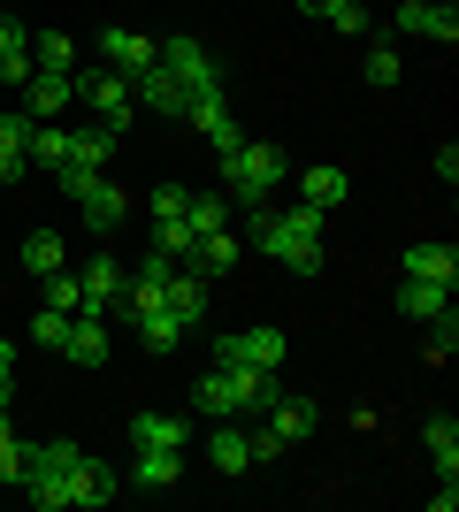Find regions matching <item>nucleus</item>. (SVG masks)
<instances>
[{
  "mask_svg": "<svg viewBox=\"0 0 459 512\" xmlns=\"http://www.w3.org/2000/svg\"><path fill=\"white\" fill-rule=\"evenodd\" d=\"M245 230H253V245H261L276 268H291V276H322V214L314 207H245Z\"/></svg>",
  "mask_w": 459,
  "mask_h": 512,
  "instance_id": "obj_1",
  "label": "nucleus"
},
{
  "mask_svg": "<svg viewBox=\"0 0 459 512\" xmlns=\"http://www.w3.org/2000/svg\"><path fill=\"white\" fill-rule=\"evenodd\" d=\"M284 176L291 169H284V153L268 146V138H245L238 153H222V199H230V207H261Z\"/></svg>",
  "mask_w": 459,
  "mask_h": 512,
  "instance_id": "obj_2",
  "label": "nucleus"
},
{
  "mask_svg": "<svg viewBox=\"0 0 459 512\" xmlns=\"http://www.w3.org/2000/svg\"><path fill=\"white\" fill-rule=\"evenodd\" d=\"M54 184H62V192L77 199V214H85V230H100V237H108L115 222L131 214V199H123V184H115L108 169H62Z\"/></svg>",
  "mask_w": 459,
  "mask_h": 512,
  "instance_id": "obj_3",
  "label": "nucleus"
},
{
  "mask_svg": "<svg viewBox=\"0 0 459 512\" xmlns=\"http://www.w3.org/2000/svg\"><path fill=\"white\" fill-rule=\"evenodd\" d=\"M77 100L100 115V130H123L138 123V92H131V77H115V69H77Z\"/></svg>",
  "mask_w": 459,
  "mask_h": 512,
  "instance_id": "obj_4",
  "label": "nucleus"
},
{
  "mask_svg": "<svg viewBox=\"0 0 459 512\" xmlns=\"http://www.w3.org/2000/svg\"><path fill=\"white\" fill-rule=\"evenodd\" d=\"M161 69H169V77L192 92V100L222 92V62H215V54H207L199 39H161Z\"/></svg>",
  "mask_w": 459,
  "mask_h": 512,
  "instance_id": "obj_5",
  "label": "nucleus"
},
{
  "mask_svg": "<svg viewBox=\"0 0 459 512\" xmlns=\"http://www.w3.org/2000/svg\"><path fill=\"white\" fill-rule=\"evenodd\" d=\"M391 23H398V39L459 46V8H452V0H391Z\"/></svg>",
  "mask_w": 459,
  "mask_h": 512,
  "instance_id": "obj_6",
  "label": "nucleus"
},
{
  "mask_svg": "<svg viewBox=\"0 0 459 512\" xmlns=\"http://www.w3.org/2000/svg\"><path fill=\"white\" fill-rule=\"evenodd\" d=\"M284 329H230V337H215V367H284Z\"/></svg>",
  "mask_w": 459,
  "mask_h": 512,
  "instance_id": "obj_7",
  "label": "nucleus"
},
{
  "mask_svg": "<svg viewBox=\"0 0 459 512\" xmlns=\"http://www.w3.org/2000/svg\"><path fill=\"white\" fill-rule=\"evenodd\" d=\"M100 62H108L115 77H146V69L161 62V39H146L131 23H108V31H100Z\"/></svg>",
  "mask_w": 459,
  "mask_h": 512,
  "instance_id": "obj_8",
  "label": "nucleus"
},
{
  "mask_svg": "<svg viewBox=\"0 0 459 512\" xmlns=\"http://www.w3.org/2000/svg\"><path fill=\"white\" fill-rule=\"evenodd\" d=\"M16 107L31 115V123H54V115H69L77 107V77H54V69H31L16 85Z\"/></svg>",
  "mask_w": 459,
  "mask_h": 512,
  "instance_id": "obj_9",
  "label": "nucleus"
},
{
  "mask_svg": "<svg viewBox=\"0 0 459 512\" xmlns=\"http://www.w3.org/2000/svg\"><path fill=\"white\" fill-rule=\"evenodd\" d=\"M184 123H199V138L215 146V161H222V153H238V146H245V130H238V115H230V100H222V92L192 100V107H184Z\"/></svg>",
  "mask_w": 459,
  "mask_h": 512,
  "instance_id": "obj_10",
  "label": "nucleus"
},
{
  "mask_svg": "<svg viewBox=\"0 0 459 512\" xmlns=\"http://www.w3.org/2000/svg\"><path fill=\"white\" fill-rule=\"evenodd\" d=\"M192 406L207 413V421H245V383L230 375V367H207L192 383Z\"/></svg>",
  "mask_w": 459,
  "mask_h": 512,
  "instance_id": "obj_11",
  "label": "nucleus"
},
{
  "mask_svg": "<svg viewBox=\"0 0 459 512\" xmlns=\"http://www.w3.org/2000/svg\"><path fill=\"white\" fill-rule=\"evenodd\" d=\"M115 291H123V260H115V253H85V268H77V299H85V314L108 321Z\"/></svg>",
  "mask_w": 459,
  "mask_h": 512,
  "instance_id": "obj_12",
  "label": "nucleus"
},
{
  "mask_svg": "<svg viewBox=\"0 0 459 512\" xmlns=\"http://www.w3.org/2000/svg\"><path fill=\"white\" fill-rule=\"evenodd\" d=\"M238 253H245L238 230H207V237H192V253L176 260V268H199V276L215 283V276H230V268H238Z\"/></svg>",
  "mask_w": 459,
  "mask_h": 512,
  "instance_id": "obj_13",
  "label": "nucleus"
},
{
  "mask_svg": "<svg viewBox=\"0 0 459 512\" xmlns=\"http://www.w3.org/2000/svg\"><path fill=\"white\" fill-rule=\"evenodd\" d=\"M268 421V436H276V444H306V436H314V428H322V406H314V398H276V406L261 413Z\"/></svg>",
  "mask_w": 459,
  "mask_h": 512,
  "instance_id": "obj_14",
  "label": "nucleus"
},
{
  "mask_svg": "<svg viewBox=\"0 0 459 512\" xmlns=\"http://www.w3.org/2000/svg\"><path fill=\"white\" fill-rule=\"evenodd\" d=\"M62 360L69 367H108V321H100V314H69Z\"/></svg>",
  "mask_w": 459,
  "mask_h": 512,
  "instance_id": "obj_15",
  "label": "nucleus"
},
{
  "mask_svg": "<svg viewBox=\"0 0 459 512\" xmlns=\"http://www.w3.org/2000/svg\"><path fill=\"white\" fill-rule=\"evenodd\" d=\"M176 474H184V451L131 444V490H176Z\"/></svg>",
  "mask_w": 459,
  "mask_h": 512,
  "instance_id": "obj_16",
  "label": "nucleus"
},
{
  "mask_svg": "<svg viewBox=\"0 0 459 512\" xmlns=\"http://www.w3.org/2000/svg\"><path fill=\"white\" fill-rule=\"evenodd\" d=\"M345 192H352V176L337 169V161H314V169L299 176V207H314V214H329V207H345Z\"/></svg>",
  "mask_w": 459,
  "mask_h": 512,
  "instance_id": "obj_17",
  "label": "nucleus"
},
{
  "mask_svg": "<svg viewBox=\"0 0 459 512\" xmlns=\"http://www.w3.org/2000/svg\"><path fill=\"white\" fill-rule=\"evenodd\" d=\"M108 153H115V130L77 123V130H69V146H62V169H108ZM62 169H54V176H62Z\"/></svg>",
  "mask_w": 459,
  "mask_h": 512,
  "instance_id": "obj_18",
  "label": "nucleus"
},
{
  "mask_svg": "<svg viewBox=\"0 0 459 512\" xmlns=\"http://www.w3.org/2000/svg\"><path fill=\"white\" fill-rule=\"evenodd\" d=\"M131 92H138V107H153V115H184V107H192V92L176 85L161 62H153L146 77H131Z\"/></svg>",
  "mask_w": 459,
  "mask_h": 512,
  "instance_id": "obj_19",
  "label": "nucleus"
},
{
  "mask_svg": "<svg viewBox=\"0 0 459 512\" xmlns=\"http://www.w3.org/2000/svg\"><path fill=\"white\" fill-rule=\"evenodd\" d=\"M161 306H169L184 329H199V314H207V276H199V268H176L169 291H161Z\"/></svg>",
  "mask_w": 459,
  "mask_h": 512,
  "instance_id": "obj_20",
  "label": "nucleus"
},
{
  "mask_svg": "<svg viewBox=\"0 0 459 512\" xmlns=\"http://www.w3.org/2000/svg\"><path fill=\"white\" fill-rule=\"evenodd\" d=\"M131 444H161V451H192V421H176V413H131Z\"/></svg>",
  "mask_w": 459,
  "mask_h": 512,
  "instance_id": "obj_21",
  "label": "nucleus"
},
{
  "mask_svg": "<svg viewBox=\"0 0 459 512\" xmlns=\"http://www.w3.org/2000/svg\"><path fill=\"white\" fill-rule=\"evenodd\" d=\"M406 276L452 291V283H459V253H452V245H406Z\"/></svg>",
  "mask_w": 459,
  "mask_h": 512,
  "instance_id": "obj_22",
  "label": "nucleus"
},
{
  "mask_svg": "<svg viewBox=\"0 0 459 512\" xmlns=\"http://www.w3.org/2000/svg\"><path fill=\"white\" fill-rule=\"evenodd\" d=\"M421 451H429L437 474H459V421L452 413H429V421H421Z\"/></svg>",
  "mask_w": 459,
  "mask_h": 512,
  "instance_id": "obj_23",
  "label": "nucleus"
},
{
  "mask_svg": "<svg viewBox=\"0 0 459 512\" xmlns=\"http://www.w3.org/2000/svg\"><path fill=\"white\" fill-rule=\"evenodd\" d=\"M207 459H215V474H253V436L245 428H207Z\"/></svg>",
  "mask_w": 459,
  "mask_h": 512,
  "instance_id": "obj_24",
  "label": "nucleus"
},
{
  "mask_svg": "<svg viewBox=\"0 0 459 512\" xmlns=\"http://www.w3.org/2000/svg\"><path fill=\"white\" fill-rule=\"evenodd\" d=\"M291 8H306L314 23L345 31V39H368V8H360V0H291Z\"/></svg>",
  "mask_w": 459,
  "mask_h": 512,
  "instance_id": "obj_25",
  "label": "nucleus"
},
{
  "mask_svg": "<svg viewBox=\"0 0 459 512\" xmlns=\"http://www.w3.org/2000/svg\"><path fill=\"white\" fill-rule=\"evenodd\" d=\"M23 77H31V31H23V23H8V16H0V85L16 92Z\"/></svg>",
  "mask_w": 459,
  "mask_h": 512,
  "instance_id": "obj_26",
  "label": "nucleus"
},
{
  "mask_svg": "<svg viewBox=\"0 0 459 512\" xmlns=\"http://www.w3.org/2000/svg\"><path fill=\"white\" fill-rule=\"evenodd\" d=\"M31 69L77 77V39H69V31H31Z\"/></svg>",
  "mask_w": 459,
  "mask_h": 512,
  "instance_id": "obj_27",
  "label": "nucleus"
},
{
  "mask_svg": "<svg viewBox=\"0 0 459 512\" xmlns=\"http://www.w3.org/2000/svg\"><path fill=\"white\" fill-rule=\"evenodd\" d=\"M444 306H452V291H444V283H414V276L398 283V314H406V321H437Z\"/></svg>",
  "mask_w": 459,
  "mask_h": 512,
  "instance_id": "obj_28",
  "label": "nucleus"
},
{
  "mask_svg": "<svg viewBox=\"0 0 459 512\" xmlns=\"http://www.w3.org/2000/svg\"><path fill=\"white\" fill-rule=\"evenodd\" d=\"M131 329H138V344H146V352H176V344L192 337V329H184V321H176L169 306H153V314H138Z\"/></svg>",
  "mask_w": 459,
  "mask_h": 512,
  "instance_id": "obj_29",
  "label": "nucleus"
},
{
  "mask_svg": "<svg viewBox=\"0 0 459 512\" xmlns=\"http://www.w3.org/2000/svg\"><path fill=\"white\" fill-rule=\"evenodd\" d=\"M398 69H406L398 39H368V54H360V77H368L375 92H391V85H398Z\"/></svg>",
  "mask_w": 459,
  "mask_h": 512,
  "instance_id": "obj_30",
  "label": "nucleus"
},
{
  "mask_svg": "<svg viewBox=\"0 0 459 512\" xmlns=\"http://www.w3.org/2000/svg\"><path fill=\"white\" fill-rule=\"evenodd\" d=\"M54 268H69V245L54 230H31L23 237V276H54Z\"/></svg>",
  "mask_w": 459,
  "mask_h": 512,
  "instance_id": "obj_31",
  "label": "nucleus"
},
{
  "mask_svg": "<svg viewBox=\"0 0 459 512\" xmlns=\"http://www.w3.org/2000/svg\"><path fill=\"white\" fill-rule=\"evenodd\" d=\"M62 146H69V130L62 123H31V138H23V161H31V169H62Z\"/></svg>",
  "mask_w": 459,
  "mask_h": 512,
  "instance_id": "obj_32",
  "label": "nucleus"
},
{
  "mask_svg": "<svg viewBox=\"0 0 459 512\" xmlns=\"http://www.w3.org/2000/svg\"><path fill=\"white\" fill-rule=\"evenodd\" d=\"M184 222H192V237L230 230V199H222V192H192V199H184Z\"/></svg>",
  "mask_w": 459,
  "mask_h": 512,
  "instance_id": "obj_33",
  "label": "nucleus"
},
{
  "mask_svg": "<svg viewBox=\"0 0 459 512\" xmlns=\"http://www.w3.org/2000/svg\"><path fill=\"white\" fill-rule=\"evenodd\" d=\"M153 253L184 260V253H192V222H184V214H153Z\"/></svg>",
  "mask_w": 459,
  "mask_h": 512,
  "instance_id": "obj_34",
  "label": "nucleus"
},
{
  "mask_svg": "<svg viewBox=\"0 0 459 512\" xmlns=\"http://www.w3.org/2000/svg\"><path fill=\"white\" fill-rule=\"evenodd\" d=\"M39 299L62 306V314H85V299H77V268H54V276H39Z\"/></svg>",
  "mask_w": 459,
  "mask_h": 512,
  "instance_id": "obj_35",
  "label": "nucleus"
},
{
  "mask_svg": "<svg viewBox=\"0 0 459 512\" xmlns=\"http://www.w3.org/2000/svg\"><path fill=\"white\" fill-rule=\"evenodd\" d=\"M421 329H429V337H421V344H429V360H452V352H459V314H452V306H444V314L437 321H421Z\"/></svg>",
  "mask_w": 459,
  "mask_h": 512,
  "instance_id": "obj_36",
  "label": "nucleus"
},
{
  "mask_svg": "<svg viewBox=\"0 0 459 512\" xmlns=\"http://www.w3.org/2000/svg\"><path fill=\"white\" fill-rule=\"evenodd\" d=\"M62 337H69V314L62 306H39V314H31V344H39V352H62Z\"/></svg>",
  "mask_w": 459,
  "mask_h": 512,
  "instance_id": "obj_37",
  "label": "nucleus"
},
{
  "mask_svg": "<svg viewBox=\"0 0 459 512\" xmlns=\"http://www.w3.org/2000/svg\"><path fill=\"white\" fill-rule=\"evenodd\" d=\"M23 138H31V115H23V107H0V153H23Z\"/></svg>",
  "mask_w": 459,
  "mask_h": 512,
  "instance_id": "obj_38",
  "label": "nucleus"
},
{
  "mask_svg": "<svg viewBox=\"0 0 459 512\" xmlns=\"http://www.w3.org/2000/svg\"><path fill=\"white\" fill-rule=\"evenodd\" d=\"M245 436H253V467H276V459H284V444L268 436V421H261V428H245Z\"/></svg>",
  "mask_w": 459,
  "mask_h": 512,
  "instance_id": "obj_39",
  "label": "nucleus"
},
{
  "mask_svg": "<svg viewBox=\"0 0 459 512\" xmlns=\"http://www.w3.org/2000/svg\"><path fill=\"white\" fill-rule=\"evenodd\" d=\"M429 512H459V474H437V490H429Z\"/></svg>",
  "mask_w": 459,
  "mask_h": 512,
  "instance_id": "obj_40",
  "label": "nucleus"
},
{
  "mask_svg": "<svg viewBox=\"0 0 459 512\" xmlns=\"http://www.w3.org/2000/svg\"><path fill=\"white\" fill-rule=\"evenodd\" d=\"M184 199H192V184H161V192H153V214H184Z\"/></svg>",
  "mask_w": 459,
  "mask_h": 512,
  "instance_id": "obj_41",
  "label": "nucleus"
},
{
  "mask_svg": "<svg viewBox=\"0 0 459 512\" xmlns=\"http://www.w3.org/2000/svg\"><path fill=\"white\" fill-rule=\"evenodd\" d=\"M16 390V344H0V398Z\"/></svg>",
  "mask_w": 459,
  "mask_h": 512,
  "instance_id": "obj_42",
  "label": "nucleus"
},
{
  "mask_svg": "<svg viewBox=\"0 0 459 512\" xmlns=\"http://www.w3.org/2000/svg\"><path fill=\"white\" fill-rule=\"evenodd\" d=\"M8 436H16V413H8V398H0V444H8Z\"/></svg>",
  "mask_w": 459,
  "mask_h": 512,
  "instance_id": "obj_43",
  "label": "nucleus"
}]
</instances>
